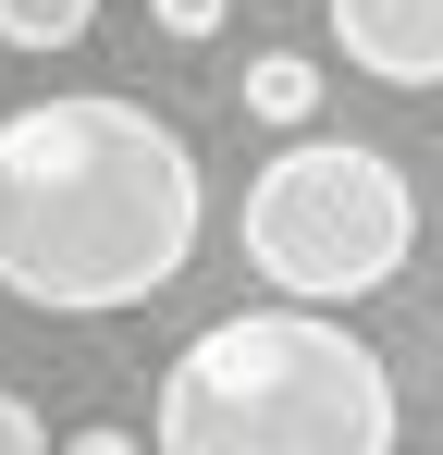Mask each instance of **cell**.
<instances>
[{
	"label": "cell",
	"instance_id": "1",
	"mask_svg": "<svg viewBox=\"0 0 443 455\" xmlns=\"http://www.w3.org/2000/svg\"><path fill=\"white\" fill-rule=\"evenodd\" d=\"M210 234L197 148L111 86L0 111V296L50 320H111L185 283Z\"/></svg>",
	"mask_w": 443,
	"mask_h": 455
},
{
	"label": "cell",
	"instance_id": "2",
	"mask_svg": "<svg viewBox=\"0 0 443 455\" xmlns=\"http://www.w3.org/2000/svg\"><path fill=\"white\" fill-rule=\"evenodd\" d=\"M394 431L407 406H394L382 345L295 296L185 332V357L160 370V406H148L160 455H394Z\"/></svg>",
	"mask_w": 443,
	"mask_h": 455
},
{
	"label": "cell",
	"instance_id": "3",
	"mask_svg": "<svg viewBox=\"0 0 443 455\" xmlns=\"http://www.w3.org/2000/svg\"><path fill=\"white\" fill-rule=\"evenodd\" d=\"M246 271L295 307H358L382 296L407 259H419V185L407 160L358 148V136H308L295 124L284 148L246 172Z\"/></svg>",
	"mask_w": 443,
	"mask_h": 455
},
{
	"label": "cell",
	"instance_id": "4",
	"mask_svg": "<svg viewBox=\"0 0 443 455\" xmlns=\"http://www.w3.org/2000/svg\"><path fill=\"white\" fill-rule=\"evenodd\" d=\"M333 50L369 86H443V0H333Z\"/></svg>",
	"mask_w": 443,
	"mask_h": 455
},
{
	"label": "cell",
	"instance_id": "5",
	"mask_svg": "<svg viewBox=\"0 0 443 455\" xmlns=\"http://www.w3.org/2000/svg\"><path fill=\"white\" fill-rule=\"evenodd\" d=\"M246 111H259L271 136H295V124L320 111V62H308V50H259V62H246Z\"/></svg>",
	"mask_w": 443,
	"mask_h": 455
},
{
	"label": "cell",
	"instance_id": "6",
	"mask_svg": "<svg viewBox=\"0 0 443 455\" xmlns=\"http://www.w3.org/2000/svg\"><path fill=\"white\" fill-rule=\"evenodd\" d=\"M99 25V0H0V50H74Z\"/></svg>",
	"mask_w": 443,
	"mask_h": 455
},
{
	"label": "cell",
	"instance_id": "7",
	"mask_svg": "<svg viewBox=\"0 0 443 455\" xmlns=\"http://www.w3.org/2000/svg\"><path fill=\"white\" fill-rule=\"evenodd\" d=\"M148 12H160V37H185V50H197V37H222V12H234V0H148Z\"/></svg>",
	"mask_w": 443,
	"mask_h": 455
},
{
	"label": "cell",
	"instance_id": "8",
	"mask_svg": "<svg viewBox=\"0 0 443 455\" xmlns=\"http://www.w3.org/2000/svg\"><path fill=\"white\" fill-rule=\"evenodd\" d=\"M0 455H50V431H37V406H25V394H0Z\"/></svg>",
	"mask_w": 443,
	"mask_h": 455
},
{
	"label": "cell",
	"instance_id": "9",
	"mask_svg": "<svg viewBox=\"0 0 443 455\" xmlns=\"http://www.w3.org/2000/svg\"><path fill=\"white\" fill-rule=\"evenodd\" d=\"M62 455H148V443H136V431H74Z\"/></svg>",
	"mask_w": 443,
	"mask_h": 455
}]
</instances>
